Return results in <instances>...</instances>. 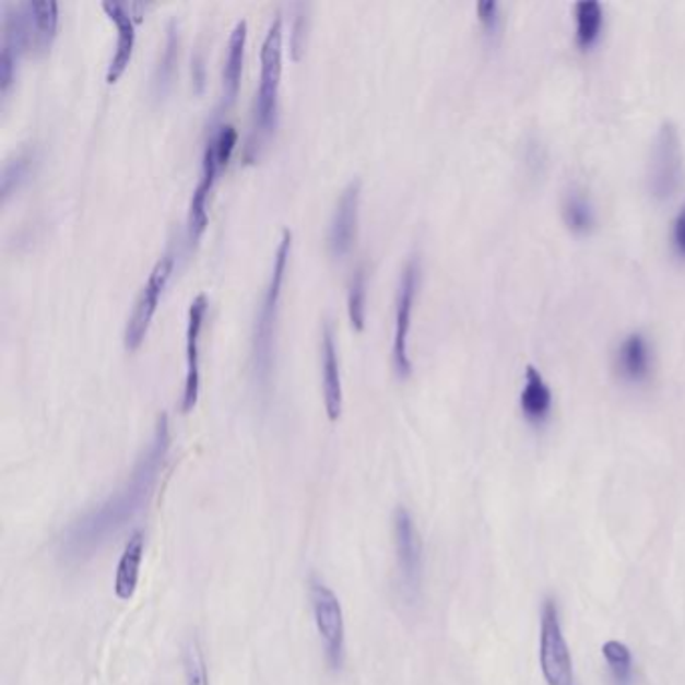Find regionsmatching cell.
I'll use <instances>...</instances> for the list:
<instances>
[{"label": "cell", "mask_w": 685, "mask_h": 685, "mask_svg": "<svg viewBox=\"0 0 685 685\" xmlns=\"http://www.w3.org/2000/svg\"><path fill=\"white\" fill-rule=\"evenodd\" d=\"M169 421L162 412L153 428L147 449L139 457L131 476L115 495L107 498L99 509H93L85 517L76 519L62 536L61 553L67 560H83L119 533L150 500L157 483V474L169 450Z\"/></svg>", "instance_id": "1"}, {"label": "cell", "mask_w": 685, "mask_h": 685, "mask_svg": "<svg viewBox=\"0 0 685 685\" xmlns=\"http://www.w3.org/2000/svg\"><path fill=\"white\" fill-rule=\"evenodd\" d=\"M290 248H292V232L284 229L282 239L275 249L274 263H272V274L270 282L263 294L262 306L256 318L253 326V340H251V366L256 380L265 387L270 382L272 376V366H274V346H275V320H277V304L282 296V282L286 275V263L290 258Z\"/></svg>", "instance_id": "2"}, {"label": "cell", "mask_w": 685, "mask_h": 685, "mask_svg": "<svg viewBox=\"0 0 685 685\" xmlns=\"http://www.w3.org/2000/svg\"><path fill=\"white\" fill-rule=\"evenodd\" d=\"M262 73L260 87L253 103V139L262 141L272 133L277 121V99H280V79H282V16L274 14L268 33L263 37Z\"/></svg>", "instance_id": "3"}, {"label": "cell", "mask_w": 685, "mask_h": 685, "mask_svg": "<svg viewBox=\"0 0 685 685\" xmlns=\"http://www.w3.org/2000/svg\"><path fill=\"white\" fill-rule=\"evenodd\" d=\"M684 177V150L680 131L672 121L660 125L649 150L648 184L649 196L656 201L670 200L682 186Z\"/></svg>", "instance_id": "4"}, {"label": "cell", "mask_w": 685, "mask_h": 685, "mask_svg": "<svg viewBox=\"0 0 685 685\" xmlns=\"http://www.w3.org/2000/svg\"><path fill=\"white\" fill-rule=\"evenodd\" d=\"M539 663L547 685H577L574 656L563 634L557 601L545 599L541 610L539 631Z\"/></svg>", "instance_id": "5"}, {"label": "cell", "mask_w": 685, "mask_h": 685, "mask_svg": "<svg viewBox=\"0 0 685 685\" xmlns=\"http://www.w3.org/2000/svg\"><path fill=\"white\" fill-rule=\"evenodd\" d=\"M310 598L314 622L324 641L326 660L332 670H340L346 658V627L340 599L330 587L318 579L310 581Z\"/></svg>", "instance_id": "6"}, {"label": "cell", "mask_w": 685, "mask_h": 685, "mask_svg": "<svg viewBox=\"0 0 685 685\" xmlns=\"http://www.w3.org/2000/svg\"><path fill=\"white\" fill-rule=\"evenodd\" d=\"M172 272H174V258H172V253H165L153 265L150 277L141 287L133 311L127 320V326H125V346L127 349L135 350L143 342L145 332L150 328L151 318L157 308L160 296H162L163 287L167 284Z\"/></svg>", "instance_id": "7"}, {"label": "cell", "mask_w": 685, "mask_h": 685, "mask_svg": "<svg viewBox=\"0 0 685 685\" xmlns=\"http://www.w3.org/2000/svg\"><path fill=\"white\" fill-rule=\"evenodd\" d=\"M421 280V265L412 258L400 275L399 294H397V324H394V344H392V364L399 376H409L412 370L409 356V332H411L412 306L416 287Z\"/></svg>", "instance_id": "8"}, {"label": "cell", "mask_w": 685, "mask_h": 685, "mask_svg": "<svg viewBox=\"0 0 685 685\" xmlns=\"http://www.w3.org/2000/svg\"><path fill=\"white\" fill-rule=\"evenodd\" d=\"M394 547L402 586L409 593H416L423 579V541L411 511L404 507L394 512Z\"/></svg>", "instance_id": "9"}, {"label": "cell", "mask_w": 685, "mask_h": 685, "mask_svg": "<svg viewBox=\"0 0 685 685\" xmlns=\"http://www.w3.org/2000/svg\"><path fill=\"white\" fill-rule=\"evenodd\" d=\"M361 177L350 179L349 186L344 187L342 196L336 203L334 217L330 222V234H328V246L332 256L342 258L349 253L358 229V208H361Z\"/></svg>", "instance_id": "10"}, {"label": "cell", "mask_w": 685, "mask_h": 685, "mask_svg": "<svg viewBox=\"0 0 685 685\" xmlns=\"http://www.w3.org/2000/svg\"><path fill=\"white\" fill-rule=\"evenodd\" d=\"M613 370L623 382H648L653 373V346L643 332H631L617 344L613 354Z\"/></svg>", "instance_id": "11"}, {"label": "cell", "mask_w": 685, "mask_h": 685, "mask_svg": "<svg viewBox=\"0 0 685 685\" xmlns=\"http://www.w3.org/2000/svg\"><path fill=\"white\" fill-rule=\"evenodd\" d=\"M205 310H208V298L205 294H198L189 304V311H187V374L184 400H181L184 412H189L196 406L198 394H200V332Z\"/></svg>", "instance_id": "12"}, {"label": "cell", "mask_w": 685, "mask_h": 685, "mask_svg": "<svg viewBox=\"0 0 685 685\" xmlns=\"http://www.w3.org/2000/svg\"><path fill=\"white\" fill-rule=\"evenodd\" d=\"M220 160L213 147L212 141H208V147L203 151V163H201V175L198 186L193 189L191 203H189V215H187V239L189 244H196L200 239L205 225H208V196L212 189L215 175L220 172Z\"/></svg>", "instance_id": "13"}, {"label": "cell", "mask_w": 685, "mask_h": 685, "mask_svg": "<svg viewBox=\"0 0 685 685\" xmlns=\"http://www.w3.org/2000/svg\"><path fill=\"white\" fill-rule=\"evenodd\" d=\"M553 390L548 387L545 376L535 366H527L524 370L523 390L519 397V406L524 421L533 426H543L553 414Z\"/></svg>", "instance_id": "14"}, {"label": "cell", "mask_w": 685, "mask_h": 685, "mask_svg": "<svg viewBox=\"0 0 685 685\" xmlns=\"http://www.w3.org/2000/svg\"><path fill=\"white\" fill-rule=\"evenodd\" d=\"M103 9L117 25V45H115V52H113L109 69H107V81L115 83L123 73L125 67L129 64V59L133 55V47H135V19L131 16V13L127 11V7L121 4V2H109L107 0V2H103Z\"/></svg>", "instance_id": "15"}, {"label": "cell", "mask_w": 685, "mask_h": 685, "mask_svg": "<svg viewBox=\"0 0 685 685\" xmlns=\"http://www.w3.org/2000/svg\"><path fill=\"white\" fill-rule=\"evenodd\" d=\"M320 352H322V388H324L326 414L330 421H338L342 414V380H340L334 330L328 320H326L324 330H322Z\"/></svg>", "instance_id": "16"}, {"label": "cell", "mask_w": 685, "mask_h": 685, "mask_svg": "<svg viewBox=\"0 0 685 685\" xmlns=\"http://www.w3.org/2000/svg\"><path fill=\"white\" fill-rule=\"evenodd\" d=\"M560 215L569 232L586 236L598 224L595 205L583 187H569L560 201Z\"/></svg>", "instance_id": "17"}, {"label": "cell", "mask_w": 685, "mask_h": 685, "mask_svg": "<svg viewBox=\"0 0 685 685\" xmlns=\"http://www.w3.org/2000/svg\"><path fill=\"white\" fill-rule=\"evenodd\" d=\"M143 551H145V535L141 531H135L129 539V543L125 545L123 555L117 567V577H115V595L121 601H129L135 595Z\"/></svg>", "instance_id": "18"}, {"label": "cell", "mask_w": 685, "mask_h": 685, "mask_svg": "<svg viewBox=\"0 0 685 685\" xmlns=\"http://www.w3.org/2000/svg\"><path fill=\"white\" fill-rule=\"evenodd\" d=\"M248 37V23L241 19L237 21L229 40H227V55L224 64V107L227 109L239 93V79H241V64H244V49Z\"/></svg>", "instance_id": "19"}, {"label": "cell", "mask_w": 685, "mask_h": 685, "mask_svg": "<svg viewBox=\"0 0 685 685\" xmlns=\"http://www.w3.org/2000/svg\"><path fill=\"white\" fill-rule=\"evenodd\" d=\"M575 43L581 49H591L605 28V9L598 0L577 2L574 9Z\"/></svg>", "instance_id": "20"}, {"label": "cell", "mask_w": 685, "mask_h": 685, "mask_svg": "<svg viewBox=\"0 0 685 685\" xmlns=\"http://www.w3.org/2000/svg\"><path fill=\"white\" fill-rule=\"evenodd\" d=\"M601 656L607 665L611 684L634 685L636 682V660L631 649L627 648L623 641L610 639L601 646Z\"/></svg>", "instance_id": "21"}, {"label": "cell", "mask_w": 685, "mask_h": 685, "mask_svg": "<svg viewBox=\"0 0 685 685\" xmlns=\"http://www.w3.org/2000/svg\"><path fill=\"white\" fill-rule=\"evenodd\" d=\"M33 26H35V47H47L59 23V7L55 0H31L28 2Z\"/></svg>", "instance_id": "22"}, {"label": "cell", "mask_w": 685, "mask_h": 685, "mask_svg": "<svg viewBox=\"0 0 685 685\" xmlns=\"http://www.w3.org/2000/svg\"><path fill=\"white\" fill-rule=\"evenodd\" d=\"M177 52H179V33H177V23L169 21L167 26V40H165V49H163L162 59L155 69L153 76V87L157 91V95L162 97L167 93V88L172 85L174 79L175 64H177Z\"/></svg>", "instance_id": "23"}, {"label": "cell", "mask_w": 685, "mask_h": 685, "mask_svg": "<svg viewBox=\"0 0 685 685\" xmlns=\"http://www.w3.org/2000/svg\"><path fill=\"white\" fill-rule=\"evenodd\" d=\"M364 314H366V270L364 265H358L350 277L349 286L350 322L356 330L364 328Z\"/></svg>", "instance_id": "24"}, {"label": "cell", "mask_w": 685, "mask_h": 685, "mask_svg": "<svg viewBox=\"0 0 685 685\" xmlns=\"http://www.w3.org/2000/svg\"><path fill=\"white\" fill-rule=\"evenodd\" d=\"M31 162H33V151L31 150L21 151V153H16V157L7 162L4 169H2V177H0L2 200H7L14 189L21 186V181L25 179L28 169H31Z\"/></svg>", "instance_id": "25"}, {"label": "cell", "mask_w": 685, "mask_h": 685, "mask_svg": "<svg viewBox=\"0 0 685 685\" xmlns=\"http://www.w3.org/2000/svg\"><path fill=\"white\" fill-rule=\"evenodd\" d=\"M187 685H210L208 665L200 648V641L193 639L186 651Z\"/></svg>", "instance_id": "26"}, {"label": "cell", "mask_w": 685, "mask_h": 685, "mask_svg": "<svg viewBox=\"0 0 685 685\" xmlns=\"http://www.w3.org/2000/svg\"><path fill=\"white\" fill-rule=\"evenodd\" d=\"M210 141H212L213 147H215L220 165L224 167L227 160H229V155H232V151L236 147L237 133L236 129H234V125H220V127L213 131Z\"/></svg>", "instance_id": "27"}, {"label": "cell", "mask_w": 685, "mask_h": 685, "mask_svg": "<svg viewBox=\"0 0 685 685\" xmlns=\"http://www.w3.org/2000/svg\"><path fill=\"white\" fill-rule=\"evenodd\" d=\"M476 14H479V21L485 28L486 33H495L498 26H500V4L495 0H483L476 4Z\"/></svg>", "instance_id": "28"}, {"label": "cell", "mask_w": 685, "mask_h": 685, "mask_svg": "<svg viewBox=\"0 0 685 685\" xmlns=\"http://www.w3.org/2000/svg\"><path fill=\"white\" fill-rule=\"evenodd\" d=\"M296 23H294V33H292V52H294V59H299L304 45H306V31H308V4H298L296 7Z\"/></svg>", "instance_id": "29"}, {"label": "cell", "mask_w": 685, "mask_h": 685, "mask_svg": "<svg viewBox=\"0 0 685 685\" xmlns=\"http://www.w3.org/2000/svg\"><path fill=\"white\" fill-rule=\"evenodd\" d=\"M670 237H672V248L675 256L685 260V201L684 205L680 208V212L675 213V217H673Z\"/></svg>", "instance_id": "30"}]
</instances>
